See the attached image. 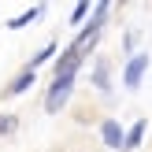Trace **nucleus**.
<instances>
[{"label":"nucleus","mask_w":152,"mask_h":152,"mask_svg":"<svg viewBox=\"0 0 152 152\" xmlns=\"http://www.w3.org/2000/svg\"><path fill=\"white\" fill-rule=\"evenodd\" d=\"M145 130H148V123L145 119H137V123L126 130V141H123V152H134V148H141V141H145Z\"/></svg>","instance_id":"nucleus-6"},{"label":"nucleus","mask_w":152,"mask_h":152,"mask_svg":"<svg viewBox=\"0 0 152 152\" xmlns=\"http://www.w3.org/2000/svg\"><path fill=\"white\" fill-rule=\"evenodd\" d=\"M123 45H126V52H134V45H137V34H126V37H123Z\"/></svg>","instance_id":"nucleus-13"},{"label":"nucleus","mask_w":152,"mask_h":152,"mask_svg":"<svg viewBox=\"0 0 152 152\" xmlns=\"http://www.w3.org/2000/svg\"><path fill=\"white\" fill-rule=\"evenodd\" d=\"M34 82H37V71H22V74H19V78H15V82H11V86H7V89H4V96H22V93H26V89H30V86H34Z\"/></svg>","instance_id":"nucleus-7"},{"label":"nucleus","mask_w":152,"mask_h":152,"mask_svg":"<svg viewBox=\"0 0 152 152\" xmlns=\"http://www.w3.org/2000/svg\"><path fill=\"white\" fill-rule=\"evenodd\" d=\"M108 11H111V4H96V7H93V19L82 26V34H78V37H74V48H78L82 56H86V52L96 45V37H100V30H104V19H108Z\"/></svg>","instance_id":"nucleus-1"},{"label":"nucleus","mask_w":152,"mask_h":152,"mask_svg":"<svg viewBox=\"0 0 152 152\" xmlns=\"http://www.w3.org/2000/svg\"><path fill=\"white\" fill-rule=\"evenodd\" d=\"M93 86L100 89V93H108V89H111V67H108V59H100V63L93 67Z\"/></svg>","instance_id":"nucleus-8"},{"label":"nucleus","mask_w":152,"mask_h":152,"mask_svg":"<svg viewBox=\"0 0 152 152\" xmlns=\"http://www.w3.org/2000/svg\"><path fill=\"white\" fill-rule=\"evenodd\" d=\"M52 56H56V41H52V45H45V48L37 52V56H30V63H26V71H37V67H41V63H48Z\"/></svg>","instance_id":"nucleus-10"},{"label":"nucleus","mask_w":152,"mask_h":152,"mask_svg":"<svg viewBox=\"0 0 152 152\" xmlns=\"http://www.w3.org/2000/svg\"><path fill=\"white\" fill-rule=\"evenodd\" d=\"M100 141H104L108 148H123V141H126V130L115 123V119H104V123H100Z\"/></svg>","instance_id":"nucleus-4"},{"label":"nucleus","mask_w":152,"mask_h":152,"mask_svg":"<svg viewBox=\"0 0 152 152\" xmlns=\"http://www.w3.org/2000/svg\"><path fill=\"white\" fill-rule=\"evenodd\" d=\"M19 130V115L15 111H7V115H0V137H7V134Z\"/></svg>","instance_id":"nucleus-11"},{"label":"nucleus","mask_w":152,"mask_h":152,"mask_svg":"<svg viewBox=\"0 0 152 152\" xmlns=\"http://www.w3.org/2000/svg\"><path fill=\"white\" fill-rule=\"evenodd\" d=\"M89 11H93V7H89V4H78V7H74V11H71V26H78V22L86 19Z\"/></svg>","instance_id":"nucleus-12"},{"label":"nucleus","mask_w":152,"mask_h":152,"mask_svg":"<svg viewBox=\"0 0 152 152\" xmlns=\"http://www.w3.org/2000/svg\"><path fill=\"white\" fill-rule=\"evenodd\" d=\"M145 71H148V56H145V52H134L130 63H126V71H123V86L126 89H141Z\"/></svg>","instance_id":"nucleus-3"},{"label":"nucleus","mask_w":152,"mask_h":152,"mask_svg":"<svg viewBox=\"0 0 152 152\" xmlns=\"http://www.w3.org/2000/svg\"><path fill=\"white\" fill-rule=\"evenodd\" d=\"M78 67H82V52L71 45V48L56 59V78H59V74H78Z\"/></svg>","instance_id":"nucleus-5"},{"label":"nucleus","mask_w":152,"mask_h":152,"mask_svg":"<svg viewBox=\"0 0 152 152\" xmlns=\"http://www.w3.org/2000/svg\"><path fill=\"white\" fill-rule=\"evenodd\" d=\"M71 89H74V74H59V78H52L48 93H45V111H48V115L63 111V104L71 100Z\"/></svg>","instance_id":"nucleus-2"},{"label":"nucleus","mask_w":152,"mask_h":152,"mask_svg":"<svg viewBox=\"0 0 152 152\" xmlns=\"http://www.w3.org/2000/svg\"><path fill=\"white\" fill-rule=\"evenodd\" d=\"M41 11H45V7H26L22 15H15V19L7 22V30H22V26H30L34 19H41Z\"/></svg>","instance_id":"nucleus-9"}]
</instances>
